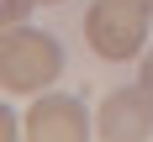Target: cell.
<instances>
[{
    "instance_id": "obj_1",
    "label": "cell",
    "mask_w": 153,
    "mask_h": 142,
    "mask_svg": "<svg viewBox=\"0 0 153 142\" xmlns=\"http://www.w3.org/2000/svg\"><path fill=\"white\" fill-rule=\"evenodd\" d=\"M58 74H63V47L53 42V32L5 26V37H0V84H5V95H42Z\"/></svg>"
},
{
    "instance_id": "obj_2",
    "label": "cell",
    "mask_w": 153,
    "mask_h": 142,
    "mask_svg": "<svg viewBox=\"0 0 153 142\" xmlns=\"http://www.w3.org/2000/svg\"><path fill=\"white\" fill-rule=\"evenodd\" d=\"M148 21H153V0H90V11H85V42H90L95 58L127 63L148 42Z\"/></svg>"
},
{
    "instance_id": "obj_3",
    "label": "cell",
    "mask_w": 153,
    "mask_h": 142,
    "mask_svg": "<svg viewBox=\"0 0 153 142\" xmlns=\"http://www.w3.org/2000/svg\"><path fill=\"white\" fill-rule=\"evenodd\" d=\"M95 137L100 142H153V95L143 84L111 90L95 110Z\"/></svg>"
},
{
    "instance_id": "obj_4",
    "label": "cell",
    "mask_w": 153,
    "mask_h": 142,
    "mask_svg": "<svg viewBox=\"0 0 153 142\" xmlns=\"http://www.w3.org/2000/svg\"><path fill=\"white\" fill-rule=\"evenodd\" d=\"M27 142H90V116L74 95H37L27 110Z\"/></svg>"
},
{
    "instance_id": "obj_5",
    "label": "cell",
    "mask_w": 153,
    "mask_h": 142,
    "mask_svg": "<svg viewBox=\"0 0 153 142\" xmlns=\"http://www.w3.org/2000/svg\"><path fill=\"white\" fill-rule=\"evenodd\" d=\"M32 5H37V0H0V21H5V26H27Z\"/></svg>"
},
{
    "instance_id": "obj_6",
    "label": "cell",
    "mask_w": 153,
    "mask_h": 142,
    "mask_svg": "<svg viewBox=\"0 0 153 142\" xmlns=\"http://www.w3.org/2000/svg\"><path fill=\"white\" fill-rule=\"evenodd\" d=\"M137 84L153 95V47H148V58H143V68H137Z\"/></svg>"
},
{
    "instance_id": "obj_7",
    "label": "cell",
    "mask_w": 153,
    "mask_h": 142,
    "mask_svg": "<svg viewBox=\"0 0 153 142\" xmlns=\"http://www.w3.org/2000/svg\"><path fill=\"white\" fill-rule=\"evenodd\" d=\"M0 142H16V116L11 110H0Z\"/></svg>"
}]
</instances>
